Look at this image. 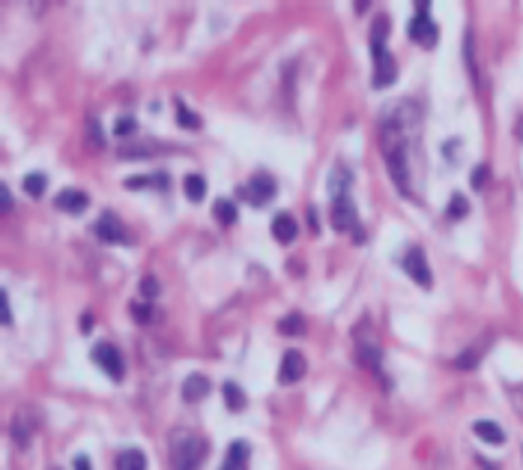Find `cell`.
<instances>
[{
  "mask_svg": "<svg viewBox=\"0 0 523 470\" xmlns=\"http://www.w3.org/2000/svg\"><path fill=\"white\" fill-rule=\"evenodd\" d=\"M371 52H374V78H371V84L383 90L395 81V60H392L389 48L383 42H371Z\"/></svg>",
  "mask_w": 523,
  "mask_h": 470,
  "instance_id": "7a4b0ae2",
  "label": "cell"
},
{
  "mask_svg": "<svg viewBox=\"0 0 523 470\" xmlns=\"http://www.w3.org/2000/svg\"><path fill=\"white\" fill-rule=\"evenodd\" d=\"M246 195H248V201L255 207L269 204L275 198V180L269 174H255V177H251V183L246 186Z\"/></svg>",
  "mask_w": 523,
  "mask_h": 470,
  "instance_id": "52a82bcc",
  "label": "cell"
},
{
  "mask_svg": "<svg viewBox=\"0 0 523 470\" xmlns=\"http://www.w3.org/2000/svg\"><path fill=\"white\" fill-rule=\"evenodd\" d=\"M404 269L410 273V279H413L416 285H421V288H431V285H434V276H431V267H428V261H425V252H421L419 246H413V249L407 252Z\"/></svg>",
  "mask_w": 523,
  "mask_h": 470,
  "instance_id": "5b68a950",
  "label": "cell"
},
{
  "mask_svg": "<svg viewBox=\"0 0 523 470\" xmlns=\"http://www.w3.org/2000/svg\"><path fill=\"white\" fill-rule=\"evenodd\" d=\"M204 441L192 432H177L174 441H170V458H174L177 470H195L204 458Z\"/></svg>",
  "mask_w": 523,
  "mask_h": 470,
  "instance_id": "6da1fadb",
  "label": "cell"
},
{
  "mask_svg": "<svg viewBox=\"0 0 523 470\" xmlns=\"http://www.w3.org/2000/svg\"><path fill=\"white\" fill-rule=\"evenodd\" d=\"M296 234H299V225L290 213H278L273 219V237L278 240V243H293Z\"/></svg>",
  "mask_w": 523,
  "mask_h": 470,
  "instance_id": "7c38bea8",
  "label": "cell"
},
{
  "mask_svg": "<svg viewBox=\"0 0 523 470\" xmlns=\"http://www.w3.org/2000/svg\"><path fill=\"white\" fill-rule=\"evenodd\" d=\"M332 225H335V231H347V228L356 225V210L347 192H338L335 201H332Z\"/></svg>",
  "mask_w": 523,
  "mask_h": 470,
  "instance_id": "ba28073f",
  "label": "cell"
},
{
  "mask_svg": "<svg viewBox=\"0 0 523 470\" xmlns=\"http://www.w3.org/2000/svg\"><path fill=\"white\" fill-rule=\"evenodd\" d=\"M129 132H135V120L132 117H120L114 123V135H129Z\"/></svg>",
  "mask_w": 523,
  "mask_h": 470,
  "instance_id": "4316f807",
  "label": "cell"
},
{
  "mask_svg": "<svg viewBox=\"0 0 523 470\" xmlns=\"http://www.w3.org/2000/svg\"><path fill=\"white\" fill-rule=\"evenodd\" d=\"M278 329L284 336H303L305 333V318L303 315H287L278 321Z\"/></svg>",
  "mask_w": 523,
  "mask_h": 470,
  "instance_id": "ac0fdd59",
  "label": "cell"
},
{
  "mask_svg": "<svg viewBox=\"0 0 523 470\" xmlns=\"http://www.w3.org/2000/svg\"><path fill=\"white\" fill-rule=\"evenodd\" d=\"M117 470H147V455L140 449H126L117 458Z\"/></svg>",
  "mask_w": 523,
  "mask_h": 470,
  "instance_id": "2e32d148",
  "label": "cell"
},
{
  "mask_svg": "<svg viewBox=\"0 0 523 470\" xmlns=\"http://www.w3.org/2000/svg\"><path fill=\"white\" fill-rule=\"evenodd\" d=\"M209 395V377L204 375H188L183 381V398L186 402H204V398Z\"/></svg>",
  "mask_w": 523,
  "mask_h": 470,
  "instance_id": "4fadbf2b",
  "label": "cell"
},
{
  "mask_svg": "<svg viewBox=\"0 0 523 470\" xmlns=\"http://www.w3.org/2000/svg\"><path fill=\"white\" fill-rule=\"evenodd\" d=\"M221 393H225V405L230 407L234 414H239V411H246V405H248V398H246V393H243V386L239 384H234V381H227L225 386H221Z\"/></svg>",
  "mask_w": 523,
  "mask_h": 470,
  "instance_id": "9a60e30c",
  "label": "cell"
},
{
  "mask_svg": "<svg viewBox=\"0 0 523 470\" xmlns=\"http://www.w3.org/2000/svg\"><path fill=\"white\" fill-rule=\"evenodd\" d=\"M87 204H90V198L81 192V189H63V192L54 198V207L63 210V213H72V216L84 213Z\"/></svg>",
  "mask_w": 523,
  "mask_h": 470,
  "instance_id": "30bf717a",
  "label": "cell"
},
{
  "mask_svg": "<svg viewBox=\"0 0 523 470\" xmlns=\"http://www.w3.org/2000/svg\"><path fill=\"white\" fill-rule=\"evenodd\" d=\"M407 33H410V39H413L416 45H421V48H434L437 39H440V30H437L434 22H431V15H416L413 22L407 24Z\"/></svg>",
  "mask_w": 523,
  "mask_h": 470,
  "instance_id": "8992f818",
  "label": "cell"
},
{
  "mask_svg": "<svg viewBox=\"0 0 523 470\" xmlns=\"http://www.w3.org/2000/svg\"><path fill=\"white\" fill-rule=\"evenodd\" d=\"M183 189H186V198L188 201H204V195H207V183H204V177L200 174H186L183 180Z\"/></svg>",
  "mask_w": 523,
  "mask_h": 470,
  "instance_id": "e0dca14e",
  "label": "cell"
},
{
  "mask_svg": "<svg viewBox=\"0 0 523 470\" xmlns=\"http://www.w3.org/2000/svg\"><path fill=\"white\" fill-rule=\"evenodd\" d=\"M467 198L464 195H451V204H449V210H446V216L449 219H464L467 216Z\"/></svg>",
  "mask_w": 523,
  "mask_h": 470,
  "instance_id": "603a6c76",
  "label": "cell"
},
{
  "mask_svg": "<svg viewBox=\"0 0 523 470\" xmlns=\"http://www.w3.org/2000/svg\"><path fill=\"white\" fill-rule=\"evenodd\" d=\"M0 207H3V210L13 207V198H9V189L6 186H0Z\"/></svg>",
  "mask_w": 523,
  "mask_h": 470,
  "instance_id": "1f68e13d",
  "label": "cell"
},
{
  "mask_svg": "<svg viewBox=\"0 0 523 470\" xmlns=\"http://www.w3.org/2000/svg\"><path fill=\"white\" fill-rule=\"evenodd\" d=\"M472 432L485 444H506V432H502L497 423H490V419H478V423L472 425Z\"/></svg>",
  "mask_w": 523,
  "mask_h": 470,
  "instance_id": "5bb4252c",
  "label": "cell"
},
{
  "mask_svg": "<svg viewBox=\"0 0 523 470\" xmlns=\"http://www.w3.org/2000/svg\"><path fill=\"white\" fill-rule=\"evenodd\" d=\"M177 123L183 129H200V117L195 111H188L183 102H177Z\"/></svg>",
  "mask_w": 523,
  "mask_h": 470,
  "instance_id": "44dd1931",
  "label": "cell"
},
{
  "mask_svg": "<svg viewBox=\"0 0 523 470\" xmlns=\"http://www.w3.org/2000/svg\"><path fill=\"white\" fill-rule=\"evenodd\" d=\"M485 180H488V165H478L476 171H472V177H469L472 189H481V186H485Z\"/></svg>",
  "mask_w": 523,
  "mask_h": 470,
  "instance_id": "f1b7e54d",
  "label": "cell"
},
{
  "mask_svg": "<svg viewBox=\"0 0 523 470\" xmlns=\"http://www.w3.org/2000/svg\"><path fill=\"white\" fill-rule=\"evenodd\" d=\"M305 375V357L299 351H287L281 357V368H278V384H296Z\"/></svg>",
  "mask_w": 523,
  "mask_h": 470,
  "instance_id": "9c48e42d",
  "label": "cell"
},
{
  "mask_svg": "<svg viewBox=\"0 0 523 470\" xmlns=\"http://www.w3.org/2000/svg\"><path fill=\"white\" fill-rule=\"evenodd\" d=\"M93 324H96V321H93V315H90V312L81 315V333H90V329H93Z\"/></svg>",
  "mask_w": 523,
  "mask_h": 470,
  "instance_id": "d6a6232c",
  "label": "cell"
},
{
  "mask_svg": "<svg viewBox=\"0 0 523 470\" xmlns=\"http://www.w3.org/2000/svg\"><path fill=\"white\" fill-rule=\"evenodd\" d=\"M248 458H251V446L246 441H234L227 446V455H225V464L221 470H246L248 467Z\"/></svg>",
  "mask_w": 523,
  "mask_h": 470,
  "instance_id": "8fae6325",
  "label": "cell"
},
{
  "mask_svg": "<svg viewBox=\"0 0 523 470\" xmlns=\"http://www.w3.org/2000/svg\"><path fill=\"white\" fill-rule=\"evenodd\" d=\"M0 324H13V312H9V299H6V291H0Z\"/></svg>",
  "mask_w": 523,
  "mask_h": 470,
  "instance_id": "83f0119b",
  "label": "cell"
},
{
  "mask_svg": "<svg viewBox=\"0 0 523 470\" xmlns=\"http://www.w3.org/2000/svg\"><path fill=\"white\" fill-rule=\"evenodd\" d=\"M478 357H481L478 351H467V354H460V357L455 359V366H458V368H476V366H478Z\"/></svg>",
  "mask_w": 523,
  "mask_h": 470,
  "instance_id": "d4e9b609",
  "label": "cell"
},
{
  "mask_svg": "<svg viewBox=\"0 0 523 470\" xmlns=\"http://www.w3.org/2000/svg\"><path fill=\"white\" fill-rule=\"evenodd\" d=\"M150 183V177H129L126 180V189H140V186H147Z\"/></svg>",
  "mask_w": 523,
  "mask_h": 470,
  "instance_id": "4dcf8cb0",
  "label": "cell"
},
{
  "mask_svg": "<svg viewBox=\"0 0 523 470\" xmlns=\"http://www.w3.org/2000/svg\"><path fill=\"white\" fill-rule=\"evenodd\" d=\"M75 470H93V464H90L87 455H78V458H75Z\"/></svg>",
  "mask_w": 523,
  "mask_h": 470,
  "instance_id": "836d02e7",
  "label": "cell"
},
{
  "mask_svg": "<svg viewBox=\"0 0 523 470\" xmlns=\"http://www.w3.org/2000/svg\"><path fill=\"white\" fill-rule=\"evenodd\" d=\"M93 363L102 368L108 377H114V381H123V375H126L123 357H120V351H117L114 345H108V342L96 345V347H93Z\"/></svg>",
  "mask_w": 523,
  "mask_h": 470,
  "instance_id": "3957f363",
  "label": "cell"
},
{
  "mask_svg": "<svg viewBox=\"0 0 523 470\" xmlns=\"http://www.w3.org/2000/svg\"><path fill=\"white\" fill-rule=\"evenodd\" d=\"M140 294H144L147 299H153V297H159V294H162V288H159V282H156L153 276H147L144 282H140Z\"/></svg>",
  "mask_w": 523,
  "mask_h": 470,
  "instance_id": "cb8c5ba5",
  "label": "cell"
},
{
  "mask_svg": "<svg viewBox=\"0 0 523 470\" xmlns=\"http://www.w3.org/2000/svg\"><path fill=\"white\" fill-rule=\"evenodd\" d=\"M380 357H383V354H380V347H377V345H368V342H362V345H359V359H362L365 366L374 368V366L380 363Z\"/></svg>",
  "mask_w": 523,
  "mask_h": 470,
  "instance_id": "7402d4cb",
  "label": "cell"
},
{
  "mask_svg": "<svg viewBox=\"0 0 523 470\" xmlns=\"http://www.w3.org/2000/svg\"><path fill=\"white\" fill-rule=\"evenodd\" d=\"M132 315H135V321L140 324H147L150 318H153V308H150L147 303H132Z\"/></svg>",
  "mask_w": 523,
  "mask_h": 470,
  "instance_id": "484cf974",
  "label": "cell"
},
{
  "mask_svg": "<svg viewBox=\"0 0 523 470\" xmlns=\"http://www.w3.org/2000/svg\"><path fill=\"white\" fill-rule=\"evenodd\" d=\"M48 189V180L42 174H27L24 177V192L33 195V198H42V192Z\"/></svg>",
  "mask_w": 523,
  "mask_h": 470,
  "instance_id": "ffe728a7",
  "label": "cell"
},
{
  "mask_svg": "<svg viewBox=\"0 0 523 470\" xmlns=\"http://www.w3.org/2000/svg\"><path fill=\"white\" fill-rule=\"evenodd\" d=\"M90 138H93V144L96 147H102L105 141H102V132H99V123H96V120H90Z\"/></svg>",
  "mask_w": 523,
  "mask_h": 470,
  "instance_id": "f546056e",
  "label": "cell"
},
{
  "mask_svg": "<svg viewBox=\"0 0 523 470\" xmlns=\"http://www.w3.org/2000/svg\"><path fill=\"white\" fill-rule=\"evenodd\" d=\"M216 219L221 225H234L236 222V207L234 201H227V198H218L216 201Z\"/></svg>",
  "mask_w": 523,
  "mask_h": 470,
  "instance_id": "d6986e66",
  "label": "cell"
},
{
  "mask_svg": "<svg viewBox=\"0 0 523 470\" xmlns=\"http://www.w3.org/2000/svg\"><path fill=\"white\" fill-rule=\"evenodd\" d=\"M93 231H96V237L102 240V243H111V246H123V243H129V231L123 228V222H120L117 216H111V213H102L99 216V222L93 225Z\"/></svg>",
  "mask_w": 523,
  "mask_h": 470,
  "instance_id": "277c9868",
  "label": "cell"
}]
</instances>
